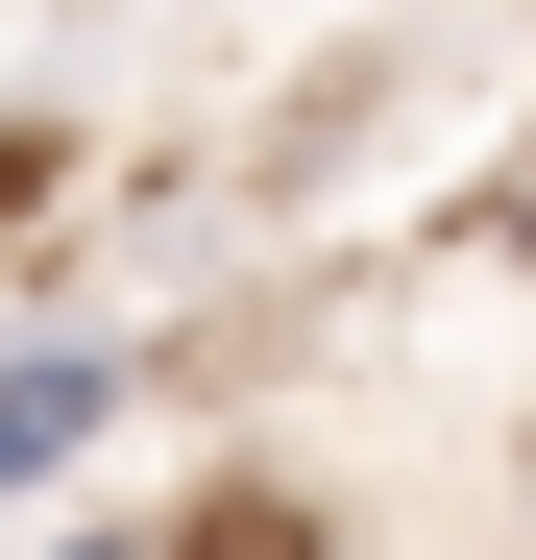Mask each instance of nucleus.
<instances>
[{
	"label": "nucleus",
	"mask_w": 536,
	"mask_h": 560,
	"mask_svg": "<svg viewBox=\"0 0 536 560\" xmlns=\"http://www.w3.org/2000/svg\"><path fill=\"white\" fill-rule=\"evenodd\" d=\"M171 560H366V536H341L317 488H196V512H171Z\"/></svg>",
	"instance_id": "2"
},
{
	"label": "nucleus",
	"mask_w": 536,
	"mask_h": 560,
	"mask_svg": "<svg viewBox=\"0 0 536 560\" xmlns=\"http://www.w3.org/2000/svg\"><path fill=\"white\" fill-rule=\"evenodd\" d=\"M512 536H536V439H512Z\"/></svg>",
	"instance_id": "5"
},
{
	"label": "nucleus",
	"mask_w": 536,
	"mask_h": 560,
	"mask_svg": "<svg viewBox=\"0 0 536 560\" xmlns=\"http://www.w3.org/2000/svg\"><path fill=\"white\" fill-rule=\"evenodd\" d=\"M25 560H171V512H49Z\"/></svg>",
	"instance_id": "3"
},
{
	"label": "nucleus",
	"mask_w": 536,
	"mask_h": 560,
	"mask_svg": "<svg viewBox=\"0 0 536 560\" xmlns=\"http://www.w3.org/2000/svg\"><path fill=\"white\" fill-rule=\"evenodd\" d=\"M123 415H147V341H123V317H25V341H0V512L98 488Z\"/></svg>",
	"instance_id": "1"
},
{
	"label": "nucleus",
	"mask_w": 536,
	"mask_h": 560,
	"mask_svg": "<svg viewBox=\"0 0 536 560\" xmlns=\"http://www.w3.org/2000/svg\"><path fill=\"white\" fill-rule=\"evenodd\" d=\"M488 268H536V147H512V171H488Z\"/></svg>",
	"instance_id": "4"
}]
</instances>
